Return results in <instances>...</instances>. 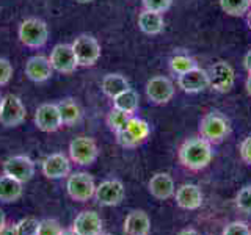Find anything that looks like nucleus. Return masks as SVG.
<instances>
[{
  "mask_svg": "<svg viewBox=\"0 0 251 235\" xmlns=\"http://www.w3.org/2000/svg\"><path fill=\"white\" fill-rule=\"evenodd\" d=\"M24 70H25L27 78H30V80L35 82V83L47 82L52 77V72H53L49 58L43 57V55L30 57L25 61V68H24Z\"/></svg>",
  "mask_w": 251,
  "mask_h": 235,
  "instance_id": "15",
  "label": "nucleus"
},
{
  "mask_svg": "<svg viewBox=\"0 0 251 235\" xmlns=\"http://www.w3.org/2000/svg\"><path fill=\"white\" fill-rule=\"evenodd\" d=\"M77 3H90V2H93V0H75Z\"/></svg>",
  "mask_w": 251,
  "mask_h": 235,
  "instance_id": "43",
  "label": "nucleus"
},
{
  "mask_svg": "<svg viewBox=\"0 0 251 235\" xmlns=\"http://www.w3.org/2000/svg\"><path fill=\"white\" fill-rule=\"evenodd\" d=\"M18 36L21 43L30 49H39L49 39V27L39 18H27L21 22Z\"/></svg>",
  "mask_w": 251,
  "mask_h": 235,
  "instance_id": "3",
  "label": "nucleus"
},
{
  "mask_svg": "<svg viewBox=\"0 0 251 235\" xmlns=\"http://www.w3.org/2000/svg\"><path fill=\"white\" fill-rule=\"evenodd\" d=\"M58 112L63 125H75L82 118V110L74 99H65L58 102Z\"/></svg>",
  "mask_w": 251,
  "mask_h": 235,
  "instance_id": "25",
  "label": "nucleus"
},
{
  "mask_svg": "<svg viewBox=\"0 0 251 235\" xmlns=\"http://www.w3.org/2000/svg\"><path fill=\"white\" fill-rule=\"evenodd\" d=\"M235 204H237L239 210L245 212V213L251 215V185L243 187L242 190L237 193L235 198Z\"/></svg>",
  "mask_w": 251,
  "mask_h": 235,
  "instance_id": "32",
  "label": "nucleus"
},
{
  "mask_svg": "<svg viewBox=\"0 0 251 235\" xmlns=\"http://www.w3.org/2000/svg\"><path fill=\"white\" fill-rule=\"evenodd\" d=\"M243 66H245L247 72L251 74V50H248L247 55H245V58H243Z\"/></svg>",
  "mask_w": 251,
  "mask_h": 235,
  "instance_id": "38",
  "label": "nucleus"
},
{
  "mask_svg": "<svg viewBox=\"0 0 251 235\" xmlns=\"http://www.w3.org/2000/svg\"><path fill=\"white\" fill-rule=\"evenodd\" d=\"M149 137V124L145 119L132 116L126 129L116 133V141L123 147H135Z\"/></svg>",
  "mask_w": 251,
  "mask_h": 235,
  "instance_id": "8",
  "label": "nucleus"
},
{
  "mask_svg": "<svg viewBox=\"0 0 251 235\" xmlns=\"http://www.w3.org/2000/svg\"><path fill=\"white\" fill-rule=\"evenodd\" d=\"M35 125L46 133H52L57 132L63 122H61V116L58 112V105L57 104H41L36 108L35 113Z\"/></svg>",
  "mask_w": 251,
  "mask_h": 235,
  "instance_id": "14",
  "label": "nucleus"
},
{
  "mask_svg": "<svg viewBox=\"0 0 251 235\" xmlns=\"http://www.w3.org/2000/svg\"><path fill=\"white\" fill-rule=\"evenodd\" d=\"M245 88H247V93L251 96V74L248 75V78H247V83H245Z\"/></svg>",
  "mask_w": 251,
  "mask_h": 235,
  "instance_id": "42",
  "label": "nucleus"
},
{
  "mask_svg": "<svg viewBox=\"0 0 251 235\" xmlns=\"http://www.w3.org/2000/svg\"><path fill=\"white\" fill-rule=\"evenodd\" d=\"M179 162L184 168L201 171L212 162V144L202 137L185 140L179 147Z\"/></svg>",
  "mask_w": 251,
  "mask_h": 235,
  "instance_id": "1",
  "label": "nucleus"
},
{
  "mask_svg": "<svg viewBox=\"0 0 251 235\" xmlns=\"http://www.w3.org/2000/svg\"><path fill=\"white\" fill-rule=\"evenodd\" d=\"M73 50L78 66L90 68L94 66L100 58V44L91 35H80L73 41Z\"/></svg>",
  "mask_w": 251,
  "mask_h": 235,
  "instance_id": "4",
  "label": "nucleus"
},
{
  "mask_svg": "<svg viewBox=\"0 0 251 235\" xmlns=\"http://www.w3.org/2000/svg\"><path fill=\"white\" fill-rule=\"evenodd\" d=\"M71 172V162L61 152L47 155L43 162V174L47 179H63L68 177Z\"/></svg>",
  "mask_w": 251,
  "mask_h": 235,
  "instance_id": "17",
  "label": "nucleus"
},
{
  "mask_svg": "<svg viewBox=\"0 0 251 235\" xmlns=\"http://www.w3.org/2000/svg\"><path fill=\"white\" fill-rule=\"evenodd\" d=\"M148 190L151 193V196H154L155 199L159 201H165L170 199L171 196H175L176 187H175V180L167 172H157L151 177L148 184Z\"/></svg>",
  "mask_w": 251,
  "mask_h": 235,
  "instance_id": "20",
  "label": "nucleus"
},
{
  "mask_svg": "<svg viewBox=\"0 0 251 235\" xmlns=\"http://www.w3.org/2000/svg\"><path fill=\"white\" fill-rule=\"evenodd\" d=\"M250 5H251V0H250Z\"/></svg>",
  "mask_w": 251,
  "mask_h": 235,
  "instance_id": "47",
  "label": "nucleus"
},
{
  "mask_svg": "<svg viewBox=\"0 0 251 235\" xmlns=\"http://www.w3.org/2000/svg\"><path fill=\"white\" fill-rule=\"evenodd\" d=\"M102 219L93 210H85L78 213L73 223V229L78 235H100L102 234Z\"/></svg>",
  "mask_w": 251,
  "mask_h": 235,
  "instance_id": "19",
  "label": "nucleus"
},
{
  "mask_svg": "<svg viewBox=\"0 0 251 235\" xmlns=\"http://www.w3.org/2000/svg\"><path fill=\"white\" fill-rule=\"evenodd\" d=\"M5 226H6V218H5V213H3V210L0 209V231H2Z\"/></svg>",
  "mask_w": 251,
  "mask_h": 235,
  "instance_id": "39",
  "label": "nucleus"
},
{
  "mask_svg": "<svg viewBox=\"0 0 251 235\" xmlns=\"http://www.w3.org/2000/svg\"><path fill=\"white\" fill-rule=\"evenodd\" d=\"M13 65L6 58H0V86H5L10 83L13 77Z\"/></svg>",
  "mask_w": 251,
  "mask_h": 235,
  "instance_id": "35",
  "label": "nucleus"
},
{
  "mask_svg": "<svg viewBox=\"0 0 251 235\" xmlns=\"http://www.w3.org/2000/svg\"><path fill=\"white\" fill-rule=\"evenodd\" d=\"M27 110L22 100L14 96V94H6L3 96L2 105H0V124L5 127H18L25 121Z\"/></svg>",
  "mask_w": 251,
  "mask_h": 235,
  "instance_id": "6",
  "label": "nucleus"
},
{
  "mask_svg": "<svg viewBox=\"0 0 251 235\" xmlns=\"http://www.w3.org/2000/svg\"><path fill=\"white\" fill-rule=\"evenodd\" d=\"M176 204L184 210H196L202 204V191L195 184H184L175 191Z\"/></svg>",
  "mask_w": 251,
  "mask_h": 235,
  "instance_id": "18",
  "label": "nucleus"
},
{
  "mask_svg": "<svg viewBox=\"0 0 251 235\" xmlns=\"http://www.w3.org/2000/svg\"><path fill=\"white\" fill-rule=\"evenodd\" d=\"M0 235H19L18 231H16V226L14 224H10V226H5L2 231H0Z\"/></svg>",
  "mask_w": 251,
  "mask_h": 235,
  "instance_id": "37",
  "label": "nucleus"
},
{
  "mask_svg": "<svg viewBox=\"0 0 251 235\" xmlns=\"http://www.w3.org/2000/svg\"><path fill=\"white\" fill-rule=\"evenodd\" d=\"M138 28L146 35H159L165 28V21L160 13L143 10L138 16Z\"/></svg>",
  "mask_w": 251,
  "mask_h": 235,
  "instance_id": "22",
  "label": "nucleus"
},
{
  "mask_svg": "<svg viewBox=\"0 0 251 235\" xmlns=\"http://www.w3.org/2000/svg\"><path fill=\"white\" fill-rule=\"evenodd\" d=\"M124 232L127 235H149L151 219L143 210H133L124 221Z\"/></svg>",
  "mask_w": 251,
  "mask_h": 235,
  "instance_id": "21",
  "label": "nucleus"
},
{
  "mask_svg": "<svg viewBox=\"0 0 251 235\" xmlns=\"http://www.w3.org/2000/svg\"><path fill=\"white\" fill-rule=\"evenodd\" d=\"M146 96L152 104L162 105L167 104L175 96V85L170 78L163 75L152 77L151 80L146 83Z\"/></svg>",
  "mask_w": 251,
  "mask_h": 235,
  "instance_id": "13",
  "label": "nucleus"
},
{
  "mask_svg": "<svg viewBox=\"0 0 251 235\" xmlns=\"http://www.w3.org/2000/svg\"><path fill=\"white\" fill-rule=\"evenodd\" d=\"M60 235H78V234L73 229V227H71V229H63Z\"/></svg>",
  "mask_w": 251,
  "mask_h": 235,
  "instance_id": "41",
  "label": "nucleus"
},
{
  "mask_svg": "<svg viewBox=\"0 0 251 235\" xmlns=\"http://www.w3.org/2000/svg\"><path fill=\"white\" fill-rule=\"evenodd\" d=\"M223 235H251V231L245 223L232 221L225 227Z\"/></svg>",
  "mask_w": 251,
  "mask_h": 235,
  "instance_id": "34",
  "label": "nucleus"
},
{
  "mask_svg": "<svg viewBox=\"0 0 251 235\" xmlns=\"http://www.w3.org/2000/svg\"><path fill=\"white\" fill-rule=\"evenodd\" d=\"M38 224L39 221L36 218H22L21 221H18L16 226V231H18L19 235H36L38 234Z\"/></svg>",
  "mask_w": 251,
  "mask_h": 235,
  "instance_id": "30",
  "label": "nucleus"
},
{
  "mask_svg": "<svg viewBox=\"0 0 251 235\" xmlns=\"http://www.w3.org/2000/svg\"><path fill=\"white\" fill-rule=\"evenodd\" d=\"M177 235H200V234L196 232L195 229H184V231H180Z\"/></svg>",
  "mask_w": 251,
  "mask_h": 235,
  "instance_id": "40",
  "label": "nucleus"
},
{
  "mask_svg": "<svg viewBox=\"0 0 251 235\" xmlns=\"http://www.w3.org/2000/svg\"><path fill=\"white\" fill-rule=\"evenodd\" d=\"M170 68H171V70L175 74L182 75V74L188 72V70L198 68V65H196V61L193 58L188 57V55L177 53V55H175V57L170 60Z\"/></svg>",
  "mask_w": 251,
  "mask_h": 235,
  "instance_id": "28",
  "label": "nucleus"
},
{
  "mask_svg": "<svg viewBox=\"0 0 251 235\" xmlns=\"http://www.w3.org/2000/svg\"><path fill=\"white\" fill-rule=\"evenodd\" d=\"M143 2V8L148 11H155V13H165L171 8L173 0H141Z\"/></svg>",
  "mask_w": 251,
  "mask_h": 235,
  "instance_id": "33",
  "label": "nucleus"
},
{
  "mask_svg": "<svg viewBox=\"0 0 251 235\" xmlns=\"http://www.w3.org/2000/svg\"><path fill=\"white\" fill-rule=\"evenodd\" d=\"M66 190L71 199L86 202L88 199L94 198L96 184H94V179L88 172H74V174L68 176Z\"/></svg>",
  "mask_w": 251,
  "mask_h": 235,
  "instance_id": "7",
  "label": "nucleus"
},
{
  "mask_svg": "<svg viewBox=\"0 0 251 235\" xmlns=\"http://www.w3.org/2000/svg\"><path fill=\"white\" fill-rule=\"evenodd\" d=\"M61 226L57 219H43L38 224V234L36 235H60L61 234Z\"/></svg>",
  "mask_w": 251,
  "mask_h": 235,
  "instance_id": "31",
  "label": "nucleus"
},
{
  "mask_svg": "<svg viewBox=\"0 0 251 235\" xmlns=\"http://www.w3.org/2000/svg\"><path fill=\"white\" fill-rule=\"evenodd\" d=\"M133 115L130 113H126V112H121V110H118V108H112V112L108 113L107 116V125H108V129L118 133V132H121L123 129H126V125H127L129 119L132 118Z\"/></svg>",
  "mask_w": 251,
  "mask_h": 235,
  "instance_id": "29",
  "label": "nucleus"
},
{
  "mask_svg": "<svg viewBox=\"0 0 251 235\" xmlns=\"http://www.w3.org/2000/svg\"><path fill=\"white\" fill-rule=\"evenodd\" d=\"M231 124L229 119L220 112H210L202 116L200 122V133L210 144H218L229 135Z\"/></svg>",
  "mask_w": 251,
  "mask_h": 235,
  "instance_id": "2",
  "label": "nucleus"
},
{
  "mask_svg": "<svg viewBox=\"0 0 251 235\" xmlns=\"http://www.w3.org/2000/svg\"><path fill=\"white\" fill-rule=\"evenodd\" d=\"M239 152H240L242 160L251 166V135H250V137H247L245 140L242 141Z\"/></svg>",
  "mask_w": 251,
  "mask_h": 235,
  "instance_id": "36",
  "label": "nucleus"
},
{
  "mask_svg": "<svg viewBox=\"0 0 251 235\" xmlns=\"http://www.w3.org/2000/svg\"><path fill=\"white\" fill-rule=\"evenodd\" d=\"M2 100H3V96L0 94V105H2Z\"/></svg>",
  "mask_w": 251,
  "mask_h": 235,
  "instance_id": "45",
  "label": "nucleus"
},
{
  "mask_svg": "<svg viewBox=\"0 0 251 235\" xmlns=\"http://www.w3.org/2000/svg\"><path fill=\"white\" fill-rule=\"evenodd\" d=\"M179 88L185 93H201L209 86V74L206 69L195 68L177 77Z\"/></svg>",
  "mask_w": 251,
  "mask_h": 235,
  "instance_id": "16",
  "label": "nucleus"
},
{
  "mask_svg": "<svg viewBox=\"0 0 251 235\" xmlns=\"http://www.w3.org/2000/svg\"><path fill=\"white\" fill-rule=\"evenodd\" d=\"M99 149L96 141L90 137H77L69 143V159L80 166H88L96 162Z\"/></svg>",
  "mask_w": 251,
  "mask_h": 235,
  "instance_id": "5",
  "label": "nucleus"
},
{
  "mask_svg": "<svg viewBox=\"0 0 251 235\" xmlns=\"http://www.w3.org/2000/svg\"><path fill=\"white\" fill-rule=\"evenodd\" d=\"M22 182H19V180H16L10 176H0V201L2 202H16L21 196H22Z\"/></svg>",
  "mask_w": 251,
  "mask_h": 235,
  "instance_id": "23",
  "label": "nucleus"
},
{
  "mask_svg": "<svg viewBox=\"0 0 251 235\" xmlns=\"http://www.w3.org/2000/svg\"><path fill=\"white\" fill-rule=\"evenodd\" d=\"M126 196V188L121 180L118 179H107L104 182L96 185V191H94V198L105 207H113L121 204Z\"/></svg>",
  "mask_w": 251,
  "mask_h": 235,
  "instance_id": "9",
  "label": "nucleus"
},
{
  "mask_svg": "<svg viewBox=\"0 0 251 235\" xmlns=\"http://www.w3.org/2000/svg\"><path fill=\"white\" fill-rule=\"evenodd\" d=\"M247 21H248V27H250V30H251V13H248V18H247Z\"/></svg>",
  "mask_w": 251,
  "mask_h": 235,
  "instance_id": "44",
  "label": "nucleus"
},
{
  "mask_svg": "<svg viewBox=\"0 0 251 235\" xmlns=\"http://www.w3.org/2000/svg\"><path fill=\"white\" fill-rule=\"evenodd\" d=\"M49 61L53 70L60 74H73L78 68L75 55L71 44H57L49 55Z\"/></svg>",
  "mask_w": 251,
  "mask_h": 235,
  "instance_id": "12",
  "label": "nucleus"
},
{
  "mask_svg": "<svg viewBox=\"0 0 251 235\" xmlns=\"http://www.w3.org/2000/svg\"><path fill=\"white\" fill-rule=\"evenodd\" d=\"M100 235H112V234H107V232H102Z\"/></svg>",
  "mask_w": 251,
  "mask_h": 235,
  "instance_id": "46",
  "label": "nucleus"
},
{
  "mask_svg": "<svg viewBox=\"0 0 251 235\" xmlns=\"http://www.w3.org/2000/svg\"><path fill=\"white\" fill-rule=\"evenodd\" d=\"M209 86H212L218 93H227L232 90L234 82H235V74L234 69L229 63L226 61H217L214 63L209 70Z\"/></svg>",
  "mask_w": 251,
  "mask_h": 235,
  "instance_id": "10",
  "label": "nucleus"
},
{
  "mask_svg": "<svg viewBox=\"0 0 251 235\" xmlns=\"http://www.w3.org/2000/svg\"><path fill=\"white\" fill-rule=\"evenodd\" d=\"M138 104H140V97L138 93L135 90H126L121 94H118L116 97H113V108L121 110V112L130 113L133 115L138 110Z\"/></svg>",
  "mask_w": 251,
  "mask_h": 235,
  "instance_id": "26",
  "label": "nucleus"
},
{
  "mask_svg": "<svg viewBox=\"0 0 251 235\" xmlns=\"http://www.w3.org/2000/svg\"><path fill=\"white\" fill-rule=\"evenodd\" d=\"M220 6L227 16L240 18L250 11V0H220Z\"/></svg>",
  "mask_w": 251,
  "mask_h": 235,
  "instance_id": "27",
  "label": "nucleus"
},
{
  "mask_svg": "<svg viewBox=\"0 0 251 235\" xmlns=\"http://www.w3.org/2000/svg\"><path fill=\"white\" fill-rule=\"evenodd\" d=\"M100 88H102V91H104L105 96L113 99L118 96V94H121L123 91L129 90L130 85L127 82V78L121 74H108L102 78Z\"/></svg>",
  "mask_w": 251,
  "mask_h": 235,
  "instance_id": "24",
  "label": "nucleus"
},
{
  "mask_svg": "<svg viewBox=\"0 0 251 235\" xmlns=\"http://www.w3.org/2000/svg\"><path fill=\"white\" fill-rule=\"evenodd\" d=\"M3 174L25 184L35 176V163L27 155H13L3 162Z\"/></svg>",
  "mask_w": 251,
  "mask_h": 235,
  "instance_id": "11",
  "label": "nucleus"
}]
</instances>
